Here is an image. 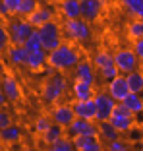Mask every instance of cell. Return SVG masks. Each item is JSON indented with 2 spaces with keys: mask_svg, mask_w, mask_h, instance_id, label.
Masks as SVG:
<instances>
[{
  "mask_svg": "<svg viewBox=\"0 0 143 151\" xmlns=\"http://www.w3.org/2000/svg\"><path fill=\"white\" fill-rule=\"evenodd\" d=\"M79 62H81V56L77 52V49L68 43H62L58 49L50 50L49 56H46V66H50L54 72L74 70Z\"/></svg>",
  "mask_w": 143,
  "mask_h": 151,
  "instance_id": "1",
  "label": "cell"
},
{
  "mask_svg": "<svg viewBox=\"0 0 143 151\" xmlns=\"http://www.w3.org/2000/svg\"><path fill=\"white\" fill-rule=\"evenodd\" d=\"M66 87H68L66 76H64L62 72L52 74L49 80L43 83V91H41L43 101H45V103H50V105H52V103H56V101H60V99L64 97V93H66Z\"/></svg>",
  "mask_w": 143,
  "mask_h": 151,
  "instance_id": "2",
  "label": "cell"
},
{
  "mask_svg": "<svg viewBox=\"0 0 143 151\" xmlns=\"http://www.w3.org/2000/svg\"><path fill=\"white\" fill-rule=\"evenodd\" d=\"M6 29H8L10 43H12V45H25V41L29 39V35L35 31V27L27 22L25 18H19V16L8 18Z\"/></svg>",
  "mask_w": 143,
  "mask_h": 151,
  "instance_id": "3",
  "label": "cell"
},
{
  "mask_svg": "<svg viewBox=\"0 0 143 151\" xmlns=\"http://www.w3.org/2000/svg\"><path fill=\"white\" fill-rule=\"evenodd\" d=\"M37 31H39V35H41L43 49H45L46 52L58 49L60 45H62V27L54 22V19L49 22V23H45V25H41Z\"/></svg>",
  "mask_w": 143,
  "mask_h": 151,
  "instance_id": "4",
  "label": "cell"
},
{
  "mask_svg": "<svg viewBox=\"0 0 143 151\" xmlns=\"http://www.w3.org/2000/svg\"><path fill=\"white\" fill-rule=\"evenodd\" d=\"M64 33L68 35V39L77 41V43H85L91 39V27L89 22L83 18H76V19H66L64 22Z\"/></svg>",
  "mask_w": 143,
  "mask_h": 151,
  "instance_id": "5",
  "label": "cell"
},
{
  "mask_svg": "<svg viewBox=\"0 0 143 151\" xmlns=\"http://www.w3.org/2000/svg\"><path fill=\"white\" fill-rule=\"evenodd\" d=\"M114 64L118 66L120 74H130L139 68V58L134 49H118L114 52Z\"/></svg>",
  "mask_w": 143,
  "mask_h": 151,
  "instance_id": "6",
  "label": "cell"
},
{
  "mask_svg": "<svg viewBox=\"0 0 143 151\" xmlns=\"http://www.w3.org/2000/svg\"><path fill=\"white\" fill-rule=\"evenodd\" d=\"M93 99H95V105H97V122L110 120V116L114 114V107H116L114 97H110L108 91H97Z\"/></svg>",
  "mask_w": 143,
  "mask_h": 151,
  "instance_id": "7",
  "label": "cell"
},
{
  "mask_svg": "<svg viewBox=\"0 0 143 151\" xmlns=\"http://www.w3.org/2000/svg\"><path fill=\"white\" fill-rule=\"evenodd\" d=\"M66 134L70 138H76V136H97L99 134V122L95 120H85V118H74L72 124L66 128Z\"/></svg>",
  "mask_w": 143,
  "mask_h": 151,
  "instance_id": "8",
  "label": "cell"
},
{
  "mask_svg": "<svg viewBox=\"0 0 143 151\" xmlns=\"http://www.w3.org/2000/svg\"><path fill=\"white\" fill-rule=\"evenodd\" d=\"M107 91H108V95L110 97H114V101L116 103H122L128 95L132 93L130 91V85H128V80H126V76L124 74H120V76H116L114 80H110L107 83Z\"/></svg>",
  "mask_w": 143,
  "mask_h": 151,
  "instance_id": "9",
  "label": "cell"
},
{
  "mask_svg": "<svg viewBox=\"0 0 143 151\" xmlns=\"http://www.w3.org/2000/svg\"><path fill=\"white\" fill-rule=\"evenodd\" d=\"M74 139V147L76 151H107V147L103 145V139L97 136H76Z\"/></svg>",
  "mask_w": 143,
  "mask_h": 151,
  "instance_id": "10",
  "label": "cell"
},
{
  "mask_svg": "<svg viewBox=\"0 0 143 151\" xmlns=\"http://www.w3.org/2000/svg\"><path fill=\"white\" fill-rule=\"evenodd\" d=\"M74 112L77 118H85V120H95L97 122V105L95 99H87V101H74L72 103Z\"/></svg>",
  "mask_w": 143,
  "mask_h": 151,
  "instance_id": "11",
  "label": "cell"
},
{
  "mask_svg": "<svg viewBox=\"0 0 143 151\" xmlns=\"http://www.w3.org/2000/svg\"><path fill=\"white\" fill-rule=\"evenodd\" d=\"M50 116H52V122L68 128V126L72 124V120L76 118V112H74V107H72V105H64L62 103V105H56V107L52 109Z\"/></svg>",
  "mask_w": 143,
  "mask_h": 151,
  "instance_id": "12",
  "label": "cell"
},
{
  "mask_svg": "<svg viewBox=\"0 0 143 151\" xmlns=\"http://www.w3.org/2000/svg\"><path fill=\"white\" fill-rule=\"evenodd\" d=\"M95 85L93 83H87L83 80H76L74 78V83H72V95L76 101H87V99H93L95 97Z\"/></svg>",
  "mask_w": 143,
  "mask_h": 151,
  "instance_id": "13",
  "label": "cell"
},
{
  "mask_svg": "<svg viewBox=\"0 0 143 151\" xmlns=\"http://www.w3.org/2000/svg\"><path fill=\"white\" fill-rule=\"evenodd\" d=\"M104 0H85L81 2V18L87 19V22H95L99 19L101 12H103Z\"/></svg>",
  "mask_w": 143,
  "mask_h": 151,
  "instance_id": "14",
  "label": "cell"
},
{
  "mask_svg": "<svg viewBox=\"0 0 143 151\" xmlns=\"http://www.w3.org/2000/svg\"><path fill=\"white\" fill-rule=\"evenodd\" d=\"M0 89L4 91L8 101H19V97H21V87H19V83L14 80L12 76H4L0 80Z\"/></svg>",
  "mask_w": 143,
  "mask_h": 151,
  "instance_id": "15",
  "label": "cell"
},
{
  "mask_svg": "<svg viewBox=\"0 0 143 151\" xmlns=\"http://www.w3.org/2000/svg\"><path fill=\"white\" fill-rule=\"evenodd\" d=\"M25 19L31 23L35 29H39L41 25H45V23L52 22L54 18H52V10H50V8H46V6H39V8H37L33 14H29Z\"/></svg>",
  "mask_w": 143,
  "mask_h": 151,
  "instance_id": "16",
  "label": "cell"
},
{
  "mask_svg": "<svg viewBox=\"0 0 143 151\" xmlns=\"http://www.w3.org/2000/svg\"><path fill=\"white\" fill-rule=\"evenodd\" d=\"M74 78H76V80H83V81H87V83L95 85V78H97V74H95L93 62H85V60H81V62L74 68Z\"/></svg>",
  "mask_w": 143,
  "mask_h": 151,
  "instance_id": "17",
  "label": "cell"
},
{
  "mask_svg": "<svg viewBox=\"0 0 143 151\" xmlns=\"http://www.w3.org/2000/svg\"><path fill=\"white\" fill-rule=\"evenodd\" d=\"M6 54H8L10 64H14V66H25L29 52H27V49L23 45H10V49L6 50Z\"/></svg>",
  "mask_w": 143,
  "mask_h": 151,
  "instance_id": "18",
  "label": "cell"
},
{
  "mask_svg": "<svg viewBox=\"0 0 143 151\" xmlns=\"http://www.w3.org/2000/svg\"><path fill=\"white\" fill-rule=\"evenodd\" d=\"M60 14L66 19L81 18V2L79 0H62L60 2Z\"/></svg>",
  "mask_w": 143,
  "mask_h": 151,
  "instance_id": "19",
  "label": "cell"
},
{
  "mask_svg": "<svg viewBox=\"0 0 143 151\" xmlns=\"http://www.w3.org/2000/svg\"><path fill=\"white\" fill-rule=\"evenodd\" d=\"M46 56H49L46 50H35V52H29V54H27L25 66L29 68L31 72H39L43 66H46Z\"/></svg>",
  "mask_w": 143,
  "mask_h": 151,
  "instance_id": "20",
  "label": "cell"
},
{
  "mask_svg": "<svg viewBox=\"0 0 143 151\" xmlns=\"http://www.w3.org/2000/svg\"><path fill=\"white\" fill-rule=\"evenodd\" d=\"M110 124L120 134L130 132V130L134 128V114H112L110 116Z\"/></svg>",
  "mask_w": 143,
  "mask_h": 151,
  "instance_id": "21",
  "label": "cell"
},
{
  "mask_svg": "<svg viewBox=\"0 0 143 151\" xmlns=\"http://www.w3.org/2000/svg\"><path fill=\"white\" fill-rule=\"evenodd\" d=\"M64 136H68L66 134V128L60 124H56V122H52V126H50L49 130H46L43 136H41V139H43V143H46V145H50V143L58 142L60 138H64Z\"/></svg>",
  "mask_w": 143,
  "mask_h": 151,
  "instance_id": "22",
  "label": "cell"
},
{
  "mask_svg": "<svg viewBox=\"0 0 143 151\" xmlns=\"http://www.w3.org/2000/svg\"><path fill=\"white\" fill-rule=\"evenodd\" d=\"M99 138L108 143L120 138V132L110 124V120H104V122H99Z\"/></svg>",
  "mask_w": 143,
  "mask_h": 151,
  "instance_id": "23",
  "label": "cell"
},
{
  "mask_svg": "<svg viewBox=\"0 0 143 151\" xmlns=\"http://www.w3.org/2000/svg\"><path fill=\"white\" fill-rule=\"evenodd\" d=\"M21 139V128L16 124H10L8 128L0 130V142L2 143H16Z\"/></svg>",
  "mask_w": 143,
  "mask_h": 151,
  "instance_id": "24",
  "label": "cell"
},
{
  "mask_svg": "<svg viewBox=\"0 0 143 151\" xmlns=\"http://www.w3.org/2000/svg\"><path fill=\"white\" fill-rule=\"evenodd\" d=\"M122 103L128 107V111H130L134 116H135V114H141V112H143V97H139V93H130Z\"/></svg>",
  "mask_w": 143,
  "mask_h": 151,
  "instance_id": "25",
  "label": "cell"
},
{
  "mask_svg": "<svg viewBox=\"0 0 143 151\" xmlns=\"http://www.w3.org/2000/svg\"><path fill=\"white\" fill-rule=\"evenodd\" d=\"M126 80H128L132 93H141L143 91V72L141 70H134L130 74H126Z\"/></svg>",
  "mask_w": 143,
  "mask_h": 151,
  "instance_id": "26",
  "label": "cell"
},
{
  "mask_svg": "<svg viewBox=\"0 0 143 151\" xmlns=\"http://www.w3.org/2000/svg\"><path fill=\"white\" fill-rule=\"evenodd\" d=\"M110 64H114V54L108 52V50H99V52H95L93 56V66L95 68H104V66H110Z\"/></svg>",
  "mask_w": 143,
  "mask_h": 151,
  "instance_id": "27",
  "label": "cell"
},
{
  "mask_svg": "<svg viewBox=\"0 0 143 151\" xmlns=\"http://www.w3.org/2000/svg\"><path fill=\"white\" fill-rule=\"evenodd\" d=\"M45 151H76V147H74V139H72L70 136H64V138H60L58 142L46 145Z\"/></svg>",
  "mask_w": 143,
  "mask_h": 151,
  "instance_id": "28",
  "label": "cell"
},
{
  "mask_svg": "<svg viewBox=\"0 0 143 151\" xmlns=\"http://www.w3.org/2000/svg\"><path fill=\"white\" fill-rule=\"evenodd\" d=\"M124 4L126 12L134 16V18H141L143 16V0H120Z\"/></svg>",
  "mask_w": 143,
  "mask_h": 151,
  "instance_id": "29",
  "label": "cell"
},
{
  "mask_svg": "<svg viewBox=\"0 0 143 151\" xmlns=\"http://www.w3.org/2000/svg\"><path fill=\"white\" fill-rule=\"evenodd\" d=\"M2 2V18H14L19 12L21 0H0Z\"/></svg>",
  "mask_w": 143,
  "mask_h": 151,
  "instance_id": "30",
  "label": "cell"
},
{
  "mask_svg": "<svg viewBox=\"0 0 143 151\" xmlns=\"http://www.w3.org/2000/svg\"><path fill=\"white\" fill-rule=\"evenodd\" d=\"M52 126V116H49V114H41V116H37V120H35V124H33V130H35L39 136H43V134L46 132V130Z\"/></svg>",
  "mask_w": 143,
  "mask_h": 151,
  "instance_id": "31",
  "label": "cell"
},
{
  "mask_svg": "<svg viewBox=\"0 0 143 151\" xmlns=\"http://www.w3.org/2000/svg\"><path fill=\"white\" fill-rule=\"evenodd\" d=\"M27 49V52H35V50H45L43 49V43H41V35H39V31H33L31 35H29V39L25 41V45H23Z\"/></svg>",
  "mask_w": 143,
  "mask_h": 151,
  "instance_id": "32",
  "label": "cell"
},
{
  "mask_svg": "<svg viewBox=\"0 0 143 151\" xmlns=\"http://www.w3.org/2000/svg\"><path fill=\"white\" fill-rule=\"evenodd\" d=\"M128 37L134 39V41H137V39H141V37H143V19L141 18L134 19V22L128 25Z\"/></svg>",
  "mask_w": 143,
  "mask_h": 151,
  "instance_id": "33",
  "label": "cell"
},
{
  "mask_svg": "<svg viewBox=\"0 0 143 151\" xmlns=\"http://www.w3.org/2000/svg\"><path fill=\"white\" fill-rule=\"evenodd\" d=\"M39 0H21V4H19V12L18 16L19 18H27L29 14H33L37 8H39Z\"/></svg>",
  "mask_w": 143,
  "mask_h": 151,
  "instance_id": "34",
  "label": "cell"
},
{
  "mask_svg": "<svg viewBox=\"0 0 143 151\" xmlns=\"http://www.w3.org/2000/svg\"><path fill=\"white\" fill-rule=\"evenodd\" d=\"M99 76H101V78H103V80L108 83V81H110V80H114L116 76H120V70H118V66H116V64H110V66L101 68V70H99Z\"/></svg>",
  "mask_w": 143,
  "mask_h": 151,
  "instance_id": "35",
  "label": "cell"
},
{
  "mask_svg": "<svg viewBox=\"0 0 143 151\" xmlns=\"http://www.w3.org/2000/svg\"><path fill=\"white\" fill-rule=\"evenodd\" d=\"M10 35H8V29H6V23L0 22V52H6L10 49Z\"/></svg>",
  "mask_w": 143,
  "mask_h": 151,
  "instance_id": "36",
  "label": "cell"
},
{
  "mask_svg": "<svg viewBox=\"0 0 143 151\" xmlns=\"http://www.w3.org/2000/svg\"><path fill=\"white\" fill-rule=\"evenodd\" d=\"M107 151H130V145L124 142V139H114V142H108Z\"/></svg>",
  "mask_w": 143,
  "mask_h": 151,
  "instance_id": "37",
  "label": "cell"
},
{
  "mask_svg": "<svg viewBox=\"0 0 143 151\" xmlns=\"http://www.w3.org/2000/svg\"><path fill=\"white\" fill-rule=\"evenodd\" d=\"M12 124V114H10L8 109H0V130L2 128H8V126Z\"/></svg>",
  "mask_w": 143,
  "mask_h": 151,
  "instance_id": "38",
  "label": "cell"
},
{
  "mask_svg": "<svg viewBox=\"0 0 143 151\" xmlns=\"http://www.w3.org/2000/svg\"><path fill=\"white\" fill-rule=\"evenodd\" d=\"M132 49L135 50V54H137V58H139V62H143V37H141V39H137V41H135Z\"/></svg>",
  "mask_w": 143,
  "mask_h": 151,
  "instance_id": "39",
  "label": "cell"
},
{
  "mask_svg": "<svg viewBox=\"0 0 143 151\" xmlns=\"http://www.w3.org/2000/svg\"><path fill=\"white\" fill-rule=\"evenodd\" d=\"M6 103H8V97H6V95H4V91L0 89V109H2V107H6Z\"/></svg>",
  "mask_w": 143,
  "mask_h": 151,
  "instance_id": "40",
  "label": "cell"
},
{
  "mask_svg": "<svg viewBox=\"0 0 143 151\" xmlns=\"http://www.w3.org/2000/svg\"><path fill=\"white\" fill-rule=\"evenodd\" d=\"M21 151H37V149H35V147H23Z\"/></svg>",
  "mask_w": 143,
  "mask_h": 151,
  "instance_id": "41",
  "label": "cell"
},
{
  "mask_svg": "<svg viewBox=\"0 0 143 151\" xmlns=\"http://www.w3.org/2000/svg\"><path fill=\"white\" fill-rule=\"evenodd\" d=\"M0 18H2V2H0Z\"/></svg>",
  "mask_w": 143,
  "mask_h": 151,
  "instance_id": "42",
  "label": "cell"
},
{
  "mask_svg": "<svg viewBox=\"0 0 143 151\" xmlns=\"http://www.w3.org/2000/svg\"><path fill=\"white\" fill-rule=\"evenodd\" d=\"M137 151H143V145H141V147H139V149H137Z\"/></svg>",
  "mask_w": 143,
  "mask_h": 151,
  "instance_id": "43",
  "label": "cell"
},
{
  "mask_svg": "<svg viewBox=\"0 0 143 151\" xmlns=\"http://www.w3.org/2000/svg\"><path fill=\"white\" fill-rule=\"evenodd\" d=\"M79 2H85V0H79Z\"/></svg>",
  "mask_w": 143,
  "mask_h": 151,
  "instance_id": "44",
  "label": "cell"
},
{
  "mask_svg": "<svg viewBox=\"0 0 143 151\" xmlns=\"http://www.w3.org/2000/svg\"><path fill=\"white\" fill-rule=\"evenodd\" d=\"M141 19H143V16H141Z\"/></svg>",
  "mask_w": 143,
  "mask_h": 151,
  "instance_id": "45",
  "label": "cell"
}]
</instances>
